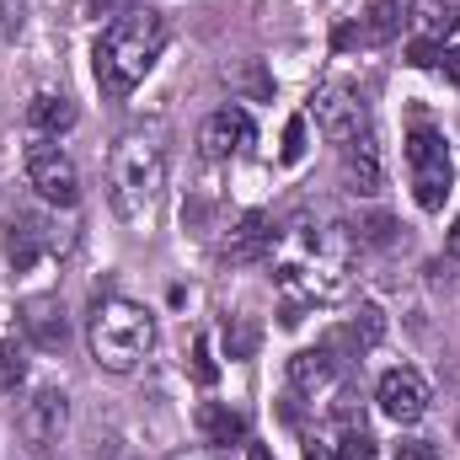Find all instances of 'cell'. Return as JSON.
Segmentation results:
<instances>
[{"label":"cell","instance_id":"obj_1","mask_svg":"<svg viewBox=\"0 0 460 460\" xmlns=\"http://www.w3.org/2000/svg\"><path fill=\"white\" fill-rule=\"evenodd\" d=\"M161 49H166V16L161 11H123V16H113L102 27L97 49H92L97 86L108 97H128L150 75V65L161 59Z\"/></svg>","mask_w":460,"mask_h":460},{"label":"cell","instance_id":"obj_2","mask_svg":"<svg viewBox=\"0 0 460 460\" xmlns=\"http://www.w3.org/2000/svg\"><path fill=\"white\" fill-rule=\"evenodd\" d=\"M166 188V150L155 134H123L108 155V204L118 220L139 226Z\"/></svg>","mask_w":460,"mask_h":460},{"label":"cell","instance_id":"obj_3","mask_svg":"<svg viewBox=\"0 0 460 460\" xmlns=\"http://www.w3.org/2000/svg\"><path fill=\"white\" fill-rule=\"evenodd\" d=\"M279 284L305 305H332L353 284V257L338 235H295L279 262Z\"/></svg>","mask_w":460,"mask_h":460},{"label":"cell","instance_id":"obj_4","mask_svg":"<svg viewBox=\"0 0 460 460\" xmlns=\"http://www.w3.org/2000/svg\"><path fill=\"white\" fill-rule=\"evenodd\" d=\"M86 343H92V358H97L108 375H128V369H139V358L155 348V316H150L139 300L108 295V300H97V311H92V322H86Z\"/></svg>","mask_w":460,"mask_h":460},{"label":"cell","instance_id":"obj_5","mask_svg":"<svg viewBox=\"0 0 460 460\" xmlns=\"http://www.w3.org/2000/svg\"><path fill=\"white\" fill-rule=\"evenodd\" d=\"M407 182H412L418 209H429V215L445 209L450 182H456V166H450V145H445V134L429 128V123H412V134H407Z\"/></svg>","mask_w":460,"mask_h":460},{"label":"cell","instance_id":"obj_6","mask_svg":"<svg viewBox=\"0 0 460 460\" xmlns=\"http://www.w3.org/2000/svg\"><path fill=\"white\" fill-rule=\"evenodd\" d=\"M22 166H27V188L43 204H54V209H75L81 204V172H75V161L54 139H32Z\"/></svg>","mask_w":460,"mask_h":460},{"label":"cell","instance_id":"obj_7","mask_svg":"<svg viewBox=\"0 0 460 460\" xmlns=\"http://www.w3.org/2000/svg\"><path fill=\"white\" fill-rule=\"evenodd\" d=\"M54 252H65V235H54V226L43 215H11L5 220V262L16 273L38 268V257H54Z\"/></svg>","mask_w":460,"mask_h":460},{"label":"cell","instance_id":"obj_8","mask_svg":"<svg viewBox=\"0 0 460 460\" xmlns=\"http://www.w3.org/2000/svg\"><path fill=\"white\" fill-rule=\"evenodd\" d=\"M375 402H380V412L391 418V423H418L423 412H429V380L418 375V369H385L380 375V385H375Z\"/></svg>","mask_w":460,"mask_h":460},{"label":"cell","instance_id":"obj_9","mask_svg":"<svg viewBox=\"0 0 460 460\" xmlns=\"http://www.w3.org/2000/svg\"><path fill=\"white\" fill-rule=\"evenodd\" d=\"M252 139H257V123H252L246 108H220V113L204 118V128H199V150H204L209 161H230V155H241Z\"/></svg>","mask_w":460,"mask_h":460},{"label":"cell","instance_id":"obj_10","mask_svg":"<svg viewBox=\"0 0 460 460\" xmlns=\"http://www.w3.org/2000/svg\"><path fill=\"white\" fill-rule=\"evenodd\" d=\"M311 118H316V128H322L327 139H338V145H348L353 134H364V102H358L348 86H322V92L311 97Z\"/></svg>","mask_w":460,"mask_h":460},{"label":"cell","instance_id":"obj_11","mask_svg":"<svg viewBox=\"0 0 460 460\" xmlns=\"http://www.w3.org/2000/svg\"><path fill=\"white\" fill-rule=\"evenodd\" d=\"M16 429H22V439H27V445L49 450V445L59 439V429H65V391L38 385V391L22 402V412H16Z\"/></svg>","mask_w":460,"mask_h":460},{"label":"cell","instance_id":"obj_12","mask_svg":"<svg viewBox=\"0 0 460 460\" xmlns=\"http://www.w3.org/2000/svg\"><path fill=\"white\" fill-rule=\"evenodd\" d=\"M343 182L353 199H375L380 188H385V155H380V139L364 128V134H353L343 150Z\"/></svg>","mask_w":460,"mask_h":460},{"label":"cell","instance_id":"obj_13","mask_svg":"<svg viewBox=\"0 0 460 460\" xmlns=\"http://www.w3.org/2000/svg\"><path fill=\"white\" fill-rule=\"evenodd\" d=\"M407 27H412V43L445 49V38L460 32V0H412L407 5Z\"/></svg>","mask_w":460,"mask_h":460},{"label":"cell","instance_id":"obj_14","mask_svg":"<svg viewBox=\"0 0 460 460\" xmlns=\"http://www.w3.org/2000/svg\"><path fill=\"white\" fill-rule=\"evenodd\" d=\"M338 369H343V358H338V348L332 343L300 348V353L289 358V385L305 391V396H316V391H327V385L338 380Z\"/></svg>","mask_w":460,"mask_h":460},{"label":"cell","instance_id":"obj_15","mask_svg":"<svg viewBox=\"0 0 460 460\" xmlns=\"http://www.w3.org/2000/svg\"><path fill=\"white\" fill-rule=\"evenodd\" d=\"M226 262H262L268 252H273V226H268V215L262 209H246L226 235Z\"/></svg>","mask_w":460,"mask_h":460},{"label":"cell","instance_id":"obj_16","mask_svg":"<svg viewBox=\"0 0 460 460\" xmlns=\"http://www.w3.org/2000/svg\"><path fill=\"white\" fill-rule=\"evenodd\" d=\"M27 128L38 139H59L65 128H75V102L70 97H54V92H38L27 102Z\"/></svg>","mask_w":460,"mask_h":460},{"label":"cell","instance_id":"obj_17","mask_svg":"<svg viewBox=\"0 0 460 460\" xmlns=\"http://www.w3.org/2000/svg\"><path fill=\"white\" fill-rule=\"evenodd\" d=\"M380 338H385V316H380V305H358V316L348 322L343 332H332L327 343L338 348V353H343V348H353V353H369Z\"/></svg>","mask_w":460,"mask_h":460},{"label":"cell","instance_id":"obj_18","mask_svg":"<svg viewBox=\"0 0 460 460\" xmlns=\"http://www.w3.org/2000/svg\"><path fill=\"white\" fill-rule=\"evenodd\" d=\"M22 327L32 332V343L38 348H65V311H59L54 300H27Z\"/></svg>","mask_w":460,"mask_h":460},{"label":"cell","instance_id":"obj_19","mask_svg":"<svg viewBox=\"0 0 460 460\" xmlns=\"http://www.w3.org/2000/svg\"><path fill=\"white\" fill-rule=\"evenodd\" d=\"M199 434H204L209 445H235V439H246V418L230 412V407H220V402H204V407H199Z\"/></svg>","mask_w":460,"mask_h":460},{"label":"cell","instance_id":"obj_20","mask_svg":"<svg viewBox=\"0 0 460 460\" xmlns=\"http://www.w3.org/2000/svg\"><path fill=\"white\" fill-rule=\"evenodd\" d=\"M402 32V5L396 0H375L369 16L358 22V43H391Z\"/></svg>","mask_w":460,"mask_h":460},{"label":"cell","instance_id":"obj_21","mask_svg":"<svg viewBox=\"0 0 460 460\" xmlns=\"http://www.w3.org/2000/svg\"><path fill=\"white\" fill-rule=\"evenodd\" d=\"M332 460H380V445L369 439L364 423H348L343 434H338V445H332Z\"/></svg>","mask_w":460,"mask_h":460},{"label":"cell","instance_id":"obj_22","mask_svg":"<svg viewBox=\"0 0 460 460\" xmlns=\"http://www.w3.org/2000/svg\"><path fill=\"white\" fill-rule=\"evenodd\" d=\"M22 380H27V358H22L11 343H0V385H5V391H16Z\"/></svg>","mask_w":460,"mask_h":460},{"label":"cell","instance_id":"obj_23","mask_svg":"<svg viewBox=\"0 0 460 460\" xmlns=\"http://www.w3.org/2000/svg\"><path fill=\"white\" fill-rule=\"evenodd\" d=\"M284 166H295V161H305V118H289V128H284Z\"/></svg>","mask_w":460,"mask_h":460},{"label":"cell","instance_id":"obj_24","mask_svg":"<svg viewBox=\"0 0 460 460\" xmlns=\"http://www.w3.org/2000/svg\"><path fill=\"white\" fill-rule=\"evenodd\" d=\"M193 375H199L204 385H215V375H220V369L209 364V338H193Z\"/></svg>","mask_w":460,"mask_h":460},{"label":"cell","instance_id":"obj_25","mask_svg":"<svg viewBox=\"0 0 460 460\" xmlns=\"http://www.w3.org/2000/svg\"><path fill=\"white\" fill-rule=\"evenodd\" d=\"M226 343H230V353H252V343H257V332H252L246 322H235V332L226 327Z\"/></svg>","mask_w":460,"mask_h":460},{"label":"cell","instance_id":"obj_26","mask_svg":"<svg viewBox=\"0 0 460 460\" xmlns=\"http://www.w3.org/2000/svg\"><path fill=\"white\" fill-rule=\"evenodd\" d=\"M407 59H412V65H418V70H429V65H439V59H445V54H439V49H434V43H412V49H407Z\"/></svg>","mask_w":460,"mask_h":460},{"label":"cell","instance_id":"obj_27","mask_svg":"<svg viewBox=\"0 0 460 460\" xmlns=\"http://www.w3.org/2000/svg\"><path fill=\"white\" fill-rule=\"evenodd\" d=\"M396 460H434V445L429 439H407V445H396Z\"/></svg>","mask_w":460,"mask_h":460},{"label":"cell","instance_id":"obj_28","mask_svg":"<svg viewBox=\"0 0 460 460\" xmlns=\"http://www.w3.org/2000/svg\"><path fill=\"white\" fill-rule=\"evenodd\" d=\"M118 5H123V0H86V11H92V16H113Z\"/></svg>","mask_w":460,"mask_h":460},{"label":"cell","instance_id":"obj_29","mask_svg":"<svg viewBox=\"0 0 460 460\" xmlns=\"http://www.w3.org/2000/svg\"><path fill=\"white\" fill-rule=\"evenodd\" d=\"M445 75L460 86V49H450V54H445Z\"/></svg>","mask_w":460,"mask_h":460},{"label":"cell","instance_id":"obj_30","mask_svg":"<svg viewBox=\"0 0 460 460\" xmlns=\"http://www.w3.org/2000/svg\"><path fill=\"white\" fill-rule=\"evenodd\" d=\"M305 460H332V445H316V439H311V445H305Z\"/></svg>","mask_w":460,"mask_h":460},{"label":"cell","instance_id":"obj_31","mask_svg":"<svg viewBox=\"0 0 460 460\" xmlns=\"http://www.w3.org/2000/svg\"><path fill=\"white\" fill-rule=\"evenodd\" d=\"M246 460H273V450H268V445H252V450H246Z\"/></svg>","mask_w":460,"mask_h":460},{"label":"cell","instance_id":"obj_32","mask_svg":"<svg viewBox=\"0 0 460 460\" xmlns=\"http://www.w3.org/2000/svg\"><path fill=\"white\" fill-rule=\"evenodd\" d=\"M450 257H460V220H456V230H450Z\"/></svg>","mask_w":460,"mask_h":460},{"label":"cell","instance_id":"obj_33","mask_svg":"<svg viewBox=\"0 0 460 460\" xmlns=\"http://www.w3.org/2000/svg\"><path fill=\"white\" fill-rule=\"evenodd\" d=\"M182 460H220L215 450H193V456H182Z\"/></svg>","mask_w":460,"mask_h":460}]
</instances>
